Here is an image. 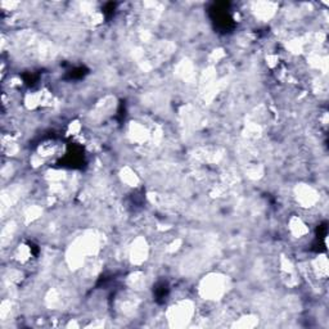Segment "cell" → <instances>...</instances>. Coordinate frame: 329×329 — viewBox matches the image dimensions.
<instances>
[{"instance_id": "6da1fadb", "label": "cell", "mask_w": 329, "mask_h": 329, "mask_svg": "<svg viewBox=\"0 0 329 329\" xmlns=\"http://www.w3.org/2000/svg\"><path fill=\"white\" fill-rule=\"evenodd\" d=\"M224 292H225V281L220 276L210 275L202 281L201 293L207 300H218Z\"/></svg>"}, {"instance_id": "7a4b0ae2", "label": "cell", "mask_w": 329, "mask_h": 329, "mask_svg": "<svg viewBox=\"0 0 329 329\" xmlns=\"http://www.w3.org/2000/svg\"><path fill=\"white\" fill-rule=\"evenodd\" d=\"M192 314H193V305L189 301H185L171 308V310L169 311V320L173 321L174 325H184L186 321L191 320Z\"/></svg>"}, {"instance_id": "3957f363", "label": "cell", "mask_w": 329, "mask_h": 329, "mask_svg": "<svg viewBox=\"0 0 329 329\" xmlns=\"http://www.w3.org/2000/svg\"><path fill=\"white\" fill-rule=\"evenodd\" d=\"M297 199L305 207H311L318 201V193L309 185L300 186L297 189Z\"/></svg>"}, {"instance_id": "277c9868", "label": "cell", "mask_w": 329, "mask_h": 329, "mask_svg": "<svg viewBox=\"0 0 329 329\" xmlns=\"http://www.w3.org/2000/svg\"><path fill=\"white\" fill-rule=\"evenodd\" d=\"M147 244L146 241L143 239H138L135 241V243L133 244V248H131V258L135 264H140L146 260L147 256Z\"/></svg>"}, {"instance_id": "5b68a950", "label": "cell", "mask_w": 329, "mask_h": 329, "mask_svg": "<svg viewBox=\"0 0 329 329\" xmlns=\"http://www.w3.org/2000/svg\"><path fill=\"white\" fill-rule=\"evenodd\" d=\"M290 225H291V230H292V233L295 234L296 237L305 236V234L308 233V228H306V225L303 224V221L301 220V219L293 218L292 220H291Z\"/></svg>"}, {"instance_id": "8992f818", "label": "cell", "mask_w": 329, "mask_h": 329, "mask_svg": "<svg viewBox=\"0 0 329 329\" xmlns=\"http://www.w3.org/2000/svg\"><path fill=\"white\" fill-rule=\"evenodd\" d=\"M315 270L318 271L319 276H321V278H325L328 275V260H326L325 256H320V257L316 258Z\"/></svg>"}]
</instances>
